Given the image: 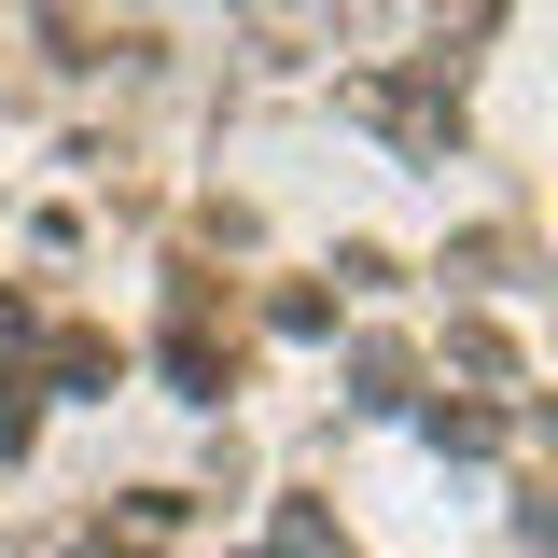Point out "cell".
Here are the masks:
<instances>
[{
	"label": "cell",
	"mask_w": 558,
	"mask_h": 558,
	"mask_svg": "<svg viewBox=\"0 0 558 558\" xmlns=\"http://www.w3.org/2000/svg\"><path fill=\"white\" fill-rule=\"evenodd\" d=\"M349 112H363L377 140H405V154H447V140H461V98H447V84H418V70H363V84H349Z\"/></svg>",
	"instance_id": "obj_1"
},
{
	"label": "cell",
	"mask_w": 558,
	"mask_h": 558,
	"mask_svg": "<svg viewBox=\"0 0 558 558\" xmlns=\"http://www.w3.org/2000/svg\"><path fill=\"white\" fill-rule=\"evenodd\" d=\"M168 377H182V405H223L238 391V349L209 336V293L182 279V322H168Z\"/></svg>",
	"instance_id": "obj_2"
},
{
	"label": "cell",
	"mask_w": 558,
	"mask_h": 558,
	"mask_svg": "<svg viewBox=\"0 0 558 558\" xmlns=\"http://www.w3.org/2000/svg\"><path fill=\"white\" fill-rule=\"evenodd\" d=\"M447 363L475 377V405H488V391H517V336H502V322H475V307L447 322Z\"/></svg>",
	"instance_id": "obj_3"
},
{
	"label": "cell",
	"mask_w": 558,
	"mask_h": 558,
	"mask_svg": "<svg viewBox=\"0 0 558 558\" xmlns=\"http://www.w3.org/2000/svg\"><path fill=\"white\" fill-rule=\"evenodd\" d=\"M43 377H57V391H112V377H126V349L98 336V322H70V336L43 349Z\"/></svg>",
	"instance_id": "obj_4"
},
{
	"label": "cell",
	"mask_w": 558,
	"mask_h": 558,
	"mask_svg": "<svg viewBox=\"0 0 558 558\" xmlns=\"http://www.w3.org/2000/svg\"><path fill=\"white\" fill-rule=\"evenodd\" d=\"M418 433H433L447 461H488V447L517 433V405H475V391H461V405H433V418H418Z\"/></svg>",
	"instance_id": "obj_5"
},
{
	"label": "cell",
	"mask_w": 558,
	"mask_h": 558,
	"mask_svg": "<svg viewBox=\"0 0 558 558\" xmlns=\"http://www.w3.org/2000/svg\"><path fill=\"white\" fill-rule=\"evenodd\" d=\"M266 558H349V545H336V517H322V502H279V545H266Z\"/></svg>",
	"instance_id": "obj_6"
},
{
	"label": "cell",
	"mask_w": 558,
	"mask_h": 558,
	"mask_svg": "<svg viewBox=\"0 0 558 558\" xmlns=\"http://www.w3.org/2000/svg\"><path fill=\"white\" fill-rule=\"evenodd\" d=\"M266 322H279V336H336V293H322V279H293V293L266 307Z\"/></svg>",
	"instance_id": "obj_7"
},
{
	"label": "cell",
	"mask_w": 558,
	"mask_h": 558,
	"mask_svg": "<svg viewBox=\"0 0 558 558\" xmlns=\"http://www.w3.org/2000/svg\"><path fill=\"white\" fill-rule=\"evenodd\" d=\"M28 349H43V307H28V293H0V377H14Z\"/></svg>",
	"instance_id": "obj_8"
},
{
	"label": "cell",
	"mask_w": 558,
	"mask_h": 558,
	"mask_svg": "<svg viewBox=\"0 0 558 558\" xmlns=\"http://www.w3.org/2000/svg\"><path fill=\"white\" fill-rule=\"evenodd\" d=\"M28 433H43V405H28V391H14V377H0V461H14V447H28Z\"/></svg>",
	"instance_id": "obj_9"
}]
</instances>
